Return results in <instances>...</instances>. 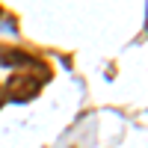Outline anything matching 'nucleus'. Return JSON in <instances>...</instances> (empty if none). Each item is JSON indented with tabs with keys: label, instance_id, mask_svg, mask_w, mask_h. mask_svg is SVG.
Returning <instances> with one entry per match:
<instances>
[{
	"label": "nucleus",
	"instance_id": "nucleus-1",
	"mask_svg": "<svg viewBox=\"0 0 148 148\" xmlns=\"http://www.w3.org/2000/svg\"><path fill=\"white\" fill-rule=\"evenodd\" d=\"M39 80H30V74H15L9 83H6V92L15 98V101H30V98L39 92Z\"/></svg>",
	"mask_w": 148,
	"mask_h": 148
},
{
	"label": "nucleus",
	"instance_id": "nucleus-2",
	"mask_svg": "<svg viewBox=\"0 0 148 148\" xmlns=\"http://www.w3.org/2000/svg\"><path fill=\"white\" fill-rule=\"evenodd\" d=\"M33 59L27 53H21V51H3L0 47V65H30Z\"/></svg>",
	"mask_w": 148,
	"mask_h": 148
},
{
	"label": "nucleus",
	"instance_id": "nucleus-3",
	"mask_svg": "<svg viewBox=\"0 0 148 148\" xmlns=\"http://www.w3.org/2000/svg\"><path fill=\"white\" fill-rule=\"evenodd\" d=\"M0 104H3V98H0Z\"/></svg>",
	"mask_w": 148,
	"mask_h": 148
}]
</instances>
